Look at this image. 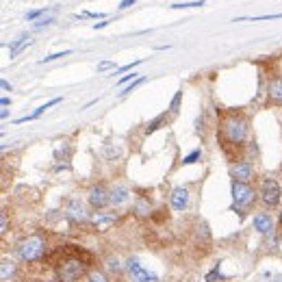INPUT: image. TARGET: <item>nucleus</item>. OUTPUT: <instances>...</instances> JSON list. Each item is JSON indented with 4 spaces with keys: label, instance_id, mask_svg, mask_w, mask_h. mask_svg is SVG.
<instances>
[{
    "label": "nucleus",
    "instance_id": "23",
    "mask_svg": "<svg viewBox=\"0 0 282 282\" xmlns=\"http://www.w3.org/2000/svg\"><path fill=\"white\" fill-rule=\"evenodd\" d=\"M143 63V59H137V61H133V63H126V65H122V68H117L115 72H113V76L115 74H124V72H133L137 65H141Z\"/></svg>",
    "mask_w": 282,
    "mask_h": 282
},
{
    "label": "nucleus",
    "instance_id": "7",
    "mask_svg": "<svg viewBox=\"0 0 282 282\" xmlns=\"http://www.w3.org/2000/svg\"><path fill=\"white\" fill-rule=\"evenodd\" d=\"M87 202L94 211H104L111 204V191L106 189L104 185H94V187L87 191Z\"/></svg>",
    "mask_w": 282,
    "mask_h": 282
},
{
    "label": "nucleus",
    "instance_id": "19",
    "mask_svg": "<svg viewBox=\"0 0 282 282\" xmlns=\"http://www.w3.org/2000/svg\"><path fill=\"white\" fill-rule=\"evenodd\" d=\"M87 282H109V276H106L102 269H89V274L85 276Z\"/></svg>",
    "mask_w": 282,
    "mask_h": 282
},
{
    "label": "nucleus",
    "instance_id": "11",
    "mask_svg": "<svg viewBox=\"0 0 282 282\" xmlns=\"http://www.w3.org/2000/svg\"><path fill=\"white\" fill-rule=\"evenodd\" d=\"M230 176H232V181L248 183L250 185L252 181H254V176H256L254 165H252L250 161H237V163L230 167Z\"/></svg>",
    "mask_w": 282,
    "mask_h": 282
},
{
    "label": "nucleus",
    "instance_id": "10",
    "mask_svg": "<svg viewBox=\"0 0 282 282\" xmlns=\"http://www.w3.org/2000/svg\"><path fill=\"white\" fill-rule=\"evenodd\" d=\"M252 226H254L256 232H261V235H265V237L276 232V219H274V215L267 211L256 213L254 217H252Z\"/></svg>",
    "mask_w": 282,
    "mask_h": 282
},
{
    "label": "nucleus",
    "instance_id": "1",
    "mask_svg": "<svg viewBox=\"0 0 282 282\" xmlns=\"http://www.w3.org/2000/svg\"><path fill=\"white\" fill-rule=\"evenodd\" d=\"M248 135H250V117L245 113L230 111L221 117L219 122V141L226 152L230 150H241L248 146Z\"/></svg>",
    "mask_w": 282,
    "mask_h": 282
},
{
    "label": "nucleus",
    "instance_id": "22",
    "mask_svg": "<svg viewBox=\"0 0 282 282\" xmlns=\"http://www.w3.org/2000/svg\"><path fill=\"white\" fill-rule=\"evenodd\" d=\"M143 81H146V79H143V76H137V79H135L133 83H130V85H128V87H126V89H124V92H119V98H124V95H128V94H133V92H135V89H137V87H139V85H141V83H143Z\"/></svg>",
    "mask_w": 282,
    "mask_h": 282
},
{
    "label": "nucleus",
    "instance_id": "24",
    "mask_svg": "<svg viewBox=\"0 0 282 282\" xmlns=\"http://www.w3.org/2000/svg\"><path fill=\"white\" fill-rule=\"evenodd\" d=\"M204 0H193V2H176V4H170L172 9H191V7H202Z\"/></svg>",
    "mask_w": 282,
    "mask_h": 282
},
{
    "label": "nucleus",
    "instance_id": "3",
    "mask_svg": "<svg viewBox=\"0 0 282 282\" xmlns=\"http://www.w3.org/2000/svg\"><path fill=\"white\" fill-rule=\"evenodd\" d=\"M46 248H48V241H46L44 232H33V235L24 237L17 243V256L24 263H35L46 254Z\"/></svg>",
    "mask_w": 282,
    "mask_h": 282
},
{
    "label": "nucleus",
    "instance_id": "36",
    "mask_svg": "<svg viewBox=\"0 0 282 282\" xmlns=\"http://www.w3.org/2000/svg\"><path fill=\"white\" fill-rule=\"evenodd\" d=\"M104 26H109V22H95V24H94L95 31H98V28H104Z\"/></svg>",
    "mask_w": 282,
    "mask_h": 282
},
{
    "label": "nucleus",
    "instance_id": "17",
    "mask_svg": "<svg viewBox=\"0 0 282 282\" xmlns=\"http://www.w3.org/2000/svg\"><path fill=\"white\" fill-rule=\"evenodd\" d=\"M15 272H17L15 263L9 261V259H2V265H0V280H2V282L13 280L15 278Z\"/></svg>",
    "mask_w": 282,
    "mask_h": 282
},
{
    "label": "nucleus",
    "instance_id": "30",
    "mask_svg": "<svg viewBox=\"0 0 282 282\" xmlns=\"http://www.w3.org/2000/svg\"><path fill=\"white\" fill-rule=\"evenodd\" d=\"M46 13V9H35V11H28V13H26V20L28 22H33V20H37V17L39 15H44Z\"/></svg>",
    "mask_w": 282,
    "mask_h": 282
},
{
    "label": "nucleus",
    "instance_id": "13",
    "mask_svg": "<svg viewBox=\"0 0 282 282\" xmlns=\"http://www.w3.org/2000/svg\"><path fill=\"white\" fill-rule=\"evenodd\" d=\"M267 100L269 104L282 106V76H274L267 83Z\"/></svg>",
    "mask_w": 282,
    "mask_h": 282
},
{
    "label": "nucleus",
    "instance_id": "4",
    "mask_svg": "<svg viewBox=\"0 0 282 282\" xmlns=\"http://www.w3.org/2000/svg\"><path fill=\"white\" fill-rule=\"evenodd\" d=\"M230 191H232V211L250 208L252 204L256 202V197H259V191H254L252 189V185H248V183L232 181Z\"/></svg>",
    "mask_w": 282,
    "mask_h": 282
},
{
    "label": "nucleus",
    "instance_id": "5",
    "mask_svg": "<svg viewBox=\"0 0 282 282\" xmlns=\"http://www.w3.org/2000/svg\"><path fill=\"white\" fill-rule=\"evenodd\" d=\"M259 200L263 202V206L267 208H276L282 200V189L278 181H274L272 176H265L261 181V189H259Z\"/></svg>",
    "mask_w": 282,
    "mask_h": 282
},
{
    "label": "nucleus",
    "instance_id": "39",
    "mask_svg": "<svg viewBox=\"0 0 282 282\" xmlns=\"http://www.w3.org/2000/svg\"><path fill=\"white\" fill-rule=\"evenodd\" d=\"M278 226L282 228V211H280V215H278Z\"/></svg>",
    "mask_w": 282,
    "mask_h": 282
},
{
    "label": "nucleus",
    "instance_id": "12",
    "mask_svg": "<svg viewBox=\"0 0 282 282\" xmlns=\"http://www.w3.org/2000/svg\"><path fill=\"white\" fill-rule=\"evenodd\" d=\"M170 204H172L174 211L185 213V211L189 208V204H191V193H189V189H187V187H174L172 193H170Z\"/></svg>",
    "mask_w": 282,
    "mask_h": 282
},
{
    "label": "nucleus",
    "instance_id": "33",
    "mask_svg": "<svg viewBox=\"0 0 282 282\" xmlns=\"http://www.w3.org/2000/svg\"><path fill=\"white\" fill-rule=\"evenodd\" d=\"M135 76H137V74H135V72H133V74H126V76H122V79H119V81H117V85H126V83H128L130 79H135Z\"/></svg>",
    "mask_w": 282,
    "mask_h": 282
},
{
    "label": "nucleus",
    "instance_id": "14",
    "mask_svg": "<svg viewBox=\"0 0 282 282\" xmlns=\"http://www.w3.org/2000/svg\"><path fill=\"white\" fill-rule=\"evenodd\" d=\"M130 200V191L124 187V185H115V187L111 189V206H124L126 202Z\"/></svg>",
    "mask_w": 282,
    "mask_h": 282
},
{
    "label": "nucleus",
    "instance_id": "18",
    "mask_svg": "<svg viewBox=\"0 0 282 282\" xmlns=\"http://www.w3.org/2000/svg\"><path fill=\"white\" fill-rule=\"evenodd\" d=\"M165 119H167V113H161V115H157V117L152 119V122H148V126H146V130H143V133H146V135H152L154 130L161 128V124H163Z\"/></svg>",
    "mask_w": 282,
    "mask_h": 282
},
{
    "label": "nucleus",
    "instance_id": "6",
    "mask_svg": "<svg viewBox=\"0 0 282 282\" xmlns=\"http://www.w3.org/2000/svg\"><path fill=\"white\" fill-rule=\"evenodd\" d=\"M65 215H68V219L74 221V224H89V217H92V215H87V208H85V204H83V200L76 195L65 200Z\"/></svg>",
    "mask_w": 282,
    "mask_h": 282
},
{
    "label": "nucleus",
    "instance_id": "35",
    "mask_svg": "<svg viewBox=\"0 0 282 282\" xmlns=\"http://www.w3.org/2000/svg\"><path fill=\"white\" fill-rule=\"evenodd\" d=\"M0 104H2V109H7V106L11 104V98H7V95H4V98L0 100Z\"/></svg>",
    "mask_w": 282,
    "mask_h": 282
},
{
    "label": "nucleus",
    "instance_id": "31",
    "mask_svg": "<svg viewBox=\"0 0 282 282\" xmlns=\"http://www.w3.org/2000/svg\"><path fill=\"white\" fill-rule=\"evenodd\" d=\"M104 70H113V72H115L117 65L113 63V61H102V63H98V72H104Z\"/></svg>",
    "mask_w": 282,
    "mask_h": 282
},
{
    "label": "nucleus",
    "instance_id": "15",
    "mask_svg": "<svg viewBox=\"0 0 282 282\" xmlns=\"http://www.w3.org/2000/svg\"><path fill=\"white\" fill-rule=\"evenodd\" d=\"M133 213L137 215L139 219H143V217H150L152 215V202L148 200V197H137V202H135V206H133Z\"/></svg>",
    "mask_w": 282,
    "mask_h": 282
},
{
    "label": "nucleus",
    "instance_id": "37",
    "mask_svg": "<svg viewBox=\"0 0 282 282\" xmlns=\"http://www.w3.org/2000/svg\"><path fill=\"white\" fill-rule=\"evenodd\" d=\"M0 85H2V89H4V92H11V85H9L7 81H2V83H0Z\"/></svg>",
    "mask_w": 282,
    "mask_h": 282
},
{
    "label": "nucleus",
    "instance_id": "20",
    "mask_svg": "<svg viewBox=\"0 0 282 282\" xmlns=\"http://www.w3.org/2000/svg\"><path fill=\"white\" fill-rule=\"evenodd\" d=\"M282 13H267V15H254V17H235L232 22H261V20H278Z\"/></svg>",
    "mask_w": 282,
    "mask_h": 282
},
{
    "label": "nucleus",
    "instance_id": "28",
    "mask_svg": "<svg viewBox=\"0 0 282 282\" xmlns=\"http://www.w3.org/2000/svg\"><path fill=\"white\" fill-rule=\"evenodd\" d=\"M217 278H224V276H221V272H219V265H215V267H213V272H208V274H206V282H215Z\"/></svg>",
    "mask_w": 282,
    "mask_h": 282
},
{
    "label": "nucleus",
    "instance_id": "16",
    "mask_svg": "<svg viewBox=\"0 0 282 282\" xmlns=\"http://www.w3.org/2000/svg\"><path fill=\"white\" fill-rule=\"evenodd\" d=\"M26 46H31V37H28V35L24 33V35H20V37H15L13 41H11V46H9V57H11V59H15Z\"/></svg>",
    "mask_w": 282,
    "mask_h": 282
},
{
    "label": "nucleus",
    "instance_id": "27",
    "mask_svg": "<svg viewBox=\"0 0 282 282\" xmlns=\"http://www.w3.org/2000/svg\"><path fill=\"white\" fill-rule=\"evenodd\" d=\"M200 157H202V152H200V150H193V152H191L189 157H185V159H183V165H193V163H195V161L200 159Z\"/></svg>",
    "mask_w": 282,
    "mask_h": 282
},
{
    "label": "nucleus",
    "instance_id": "25",
    "mask_svg": "<svg viewBox=\"0 0 282 282\" xmlns=\"http://www.w3.org/2000/svg\"><path fill=\"white\" fill-rule=\"evenodd\" d=\"M181 100H183V89H178L176 95H174L172 102H170V113H176V111H178V106H181Z\"/></svg>",
    "mask_w": 282,
    "mask_h": 282
},
{
    "label": "nucleus",
    "instance_id": "32",
    "mask_svg": "<svg viewBox=\"0 0 282 282\" xmlns=\"http://www.w3.org/2000/svg\"><path fill=\"white\" fill-rule=\"evenodd\" d=\"M55 22V17H41L39 22H35V28H44V26H48V24H52Z\"/></svg>",
    "mask_w": 282,
    "mask_h": 282
},
{
    "label": "nucleus",
    "instance_id": "8",
    "mask_svg": "<svg viewBox=\"0 0 282 282\" xmlns=\"http://www.w3.org/2000/svg\"><path fill=\"white\" fill-rule=\"evenodd\" d=\"M126 274L133 282H159V276L148 272L137 259H128L126 261Z\"/></svg>",
    "mask_w": 282,
    "mask_h": 282
},
{
    "label": "nucleus",
    "instance_id": "34",
    "mask_svg": "<svg viewBox=\"0 0 282 282\" xmlns=\"http://www.w3.org/2000/svg\"><path fill=\"white\" fill-rule=\"evenodd\" d=\"M135 4V0H122V2H119V9H128V7H133Z\"/></svg>",
    "mask_w": 282,
    "mask_h": 282
},
{
    "label": "nucleus",
    "instance_id": "38",
    "mask_svg": "<svg viewBox=\"0 0 282 282\" xmlns=\"http://www.w3.org/2000/svg\"><path fill=\"white\" fill-rule=\"evenodd\" d=\"M0 117L7 119V117H9V109H2V113H0Z\"/></svg>",
    "mask_w": 282,
    "mask_h": 282
},
{
    "label": "nucleus",
    "instance_id": "2",
    "mask_svg": "<svg viewBox=\"0 0 282 282\" xmlns=\"http://www.w3.org/2000/svg\"><path fill=\"white\" fill-rule=\"evenodd\" d=\"M55 269L57 282H79L83 276L89 274V256H83L81 252H68L55 265Z\"/></svg>",
    "mask_w": 282,
    "mask_h": 282
},
{
    "label": "nucleus",
    "instance_id": "29",
    "mask_svg": "<svg viewBox=\"0 0 282 282\" xmlns=\"http://www.w3.org/2000/svg\"><path fill=\"white\" fill-rule=\"evenodd\" d=\"M7 230H9V217L7 213H2L0 215V235H7Z\"/></svg>",
    "mask_w": 282,
    "mask_h": 282
},
{
    "label": "nucleus",
    "instance_id": "9",
    "mask_svg": "<svg viewBox=\"0 0 282 282\" xmlns=\"http://www.w3.org/2000/svg\"><path fill=\"white\" fill-rule=\"evenodd\" d=\"M117 219H119V215L115 211H95V213H92V217H89V226H92L95 232H104V230H109L111 226H115Z\"/></svg>",
    "mask_w": 282,
    "mask_h": 282
},
{
    "label": "nucleus",
    "instance_id": "21",
    "mask_svg": "<svg viewBox=\"0 0 282 282\" xmlns=\"http://www.w3.org/2000/svg\"><path fill=\"white\" fill-rule=\"evenodd\" d=\"M106 269L113 272V274H122L124 269H126V265H122L119 259H115V256H111V259H106Z\"/></svg>",
    "mask_w": 282,
    "mask_h": 282
},
{
    "label": "nucleus",
    "instance_id": "26",
    "mask_svg": "<svg viewBox=\"0 0 282 282\" xmlns=\"http://www.w3.org/2000/svg\"><path fill=\"white\" fill-rule=\"evenodd\" d=\"M70 55V50H63V52H55V55H48V57H44V59H41V65H44V63H50V61H55V59H61V57H68Z\"/></svg>",
    "mask_w": 282,
    "mask_h": 282
}]
</instances>
